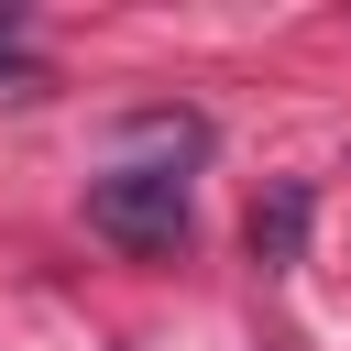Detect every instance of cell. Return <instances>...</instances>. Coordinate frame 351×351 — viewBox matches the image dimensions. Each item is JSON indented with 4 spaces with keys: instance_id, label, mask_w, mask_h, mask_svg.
<instances>
[{
    "instance_id": "obj_1",
    "label": "cell",
    "mask_w": 351,
    "mask_h": 351,
    "mask_svg": "<svg viewBox=\"0 0 351 351\" xmlns=\"http://www.w3.org/2000/svg\"><path fill=\"white\" fill-rule=\"evenodd\" d=\"M88 230L121 252H176L186 241V176L176 165H110L88 176Z\"/></svg>"
},
{
    "instance_id": "obj_2",
    "label": "cell",
    "mask_w": 351,
    "mask_h": 351,
    "mask_svg": "<svg viewBox=\"0 0 351 351\" xmlns=\"http://www.w3.org/2000/svg\"><path fill=\"white\" fill-rule=\"evenodd\" d=\"M307 208H318L307 176H274V197L252 208V263H263V274H285V263L307 252Z\"/></svg>"
}]
</instances>
